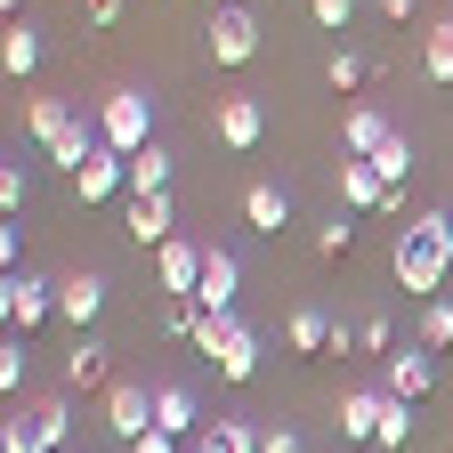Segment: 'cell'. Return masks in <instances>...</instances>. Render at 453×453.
Returning a JSON list of instances; mask_svg holds the SVG:
<instances>
[{"instance_id":"cell-23","label":"cell","mask_w":453,"mask_h":453,"mask_svg":"<svg viewBox=\"0 0 453 453\" xmlns=\"http://www.w3.org/2000/svg\"><path fill=\"white\" fill-rule=\"evenodd\" d=\"M73 130H81V122H73L65 97H33V138H41V146H65Z\"/></svg>"},{"instance_id":"cell-39","label":"cell","mask_w":453,"mask_h":453,"mask_svg":"<svg viewBox=\"0 0 453 453\" xmlns=\"http://www.w3.org/2000/svg\"><path fill=\"white\" fill-rule=\"evenodd\" d=\"M380 17H396V25H405V17H413V0H380Z\"/></svg>"},{"instance_id":"cell-2","label":"cell","mask_w":453,"mask_h":453,"mask_svg":"<svg viewBox=\"0 0 453 453\" xmlns=\"http://www.w3.org/2000/svg\"><path fill=\"white\" fill-rule=\"evenodd\" d=\"M195 349L219 365V380H226V388H243V380L259 372V332H251L235 308H226V316H203V324H195Z\"/></svg>"},{"instance_id":"cell-22","label":"cell","mask_w":453,"mask_h":453,"mask_svg":"<svg viewBox=\"0 0 453 453\" xmlns=\"http://www.w3.org/2000/svg\"><path fill=\"white\" fill-rule=\"evenodd\" d=\"M130 195H170V146H138L130 154Z\"/></svg>"},{"instance_id":"cell-27","label":"cell","mask_w":453,"mask_h":453,"mask_svg":"<svg viewBox=\"0 0 453 453\" xmlns=\"http://www.w3.org/2000/svg\"><path fill=\"white\" fill-rule=\"evenodd\" d=\"M372 73H380V65H365L357 49H332V57H324V81H332V89H365Z\"/></svg>"},{"instance_id":"cell-4","label":"cell","mask_w":453,"mask_h":453,"mask_svg":"<svg viewBox=\"0 0 453 453\" xmlns=\"http://www.w3.org/2000/svg\"><path fill=\"white\" fill-rule=\"evenodd\" d=\"M0 453H65V396H33V405H17L9 429H0Z\"/></svg>"},{"instance_id":"cell-13","label":"cell","mask_w":453,"mask_h":453,"mask_svg":"<svg viewBox=\"0 0 453 453\" xmlns=\"http://www.w3.org/2000/svg\"><path fill=\"white\" fill-rule=\"evenodd\" d=\"M97 308H105V275H97V267H81V275L57 283V316H65L73 332H89V324H97Z\"/></svg>"},{"instance_id":"cell-12","label":"cell","mask_w":453,"mask_h":453,"mask_svg":"<svg viewBox=\"0 0 453 453\" xmlns=\"http://www.w3.org/2000/svg\"><path fill=\"white\" fill-rule=\"evenodd\" d=\"M380 413H388V388H349V396H340V437H349V445H372L380 437Z\"/></svg>"},{"instance_id":"cell-38","label":"cell","mask_w":453,"mask_h":453,"mask_svg":"<svg viewBox=\"0 0 453 453\" xmlns=\"http://www.w3.org/2000/svg\"><path fill=\"white\" fill-rule=\"evenodd\" d=\"M122 17V0H89V25H113Z\"/></svg>"},{"instance_id":"cell-6","label":"cell","mask_w":453,"mask_h":453,"mask_svg":"<svg viewBox=\"0 0 453 453\" xmlns=\"http://www.w3.org/2000/svg\"><path fill=\"white\" fill-rule=\"evenodd\" d=\"M49 316H57V283L9 267V283H0V324H9V332H33V324H49Z\"/></svg>"},{"instance_id":"cell-30","label":"cell","mask_w":453,"mask_h":453,"mask_svg":"<svg viewBox=\"0 0 453 453\" xmlns=\"http://www.w3.org/2000/svg\"><path fill=\"white\" fill-rule=\"evenodd\" d=\"M372 170H380V179H388V187H405V170H413V138H405V130H396V138H388V146L372 154Z\"/></svg>"},{"instance_id":"cell-3","label":"cell","mask_w":453,"mask_h":453,"mask_svg":"<svg viewBox=\"0 0 453 453\" xmlns=\"http://www.w3.org/2000/svg\"><path fill=\"white\" fill-rule=\"evenodd\" d=\"M97 138H105L113 154L154 146V97H146V89H113V97H97Z\"/></svg>"},{"instance_id":"cell-34","label":"cell","mask_w":453,"mask_h":453,"mask_svg":"<svg viewBox=\"0 0 453 453\" xmlns=\"http://www.w3.org/2000/svg\"><path fill=\"white\" fill-rule=\"evenodd\" d=\"M308 17H316L324 33H349V17H357V0H308Z\"/></svg>"},{"instance_id":"cell-37","label":"cell","mask_w":453,"mask_h":453,"mask_svg":"<svg viewBox=\"0 0 453 453\" xmlns=\"http://www.w3.org/2000/svg\"><path fill=\"white\" fill-rule=\"evenodd\" d=\"M259 453H300V437L292 429H259Z\"/></svg>"},{"instance_id":"cell-21","label":"cell","mask_w":453,"mask_h":453,"mask_svg":"<svg viewBox=\"0 0 453 453\" xmlns=\"http://www.w3.org/2000/svg\"><path fill=\"white\" fill-rule=\"evenodd\" d=\"M41 65V33L25 25V17H9V33H0V73H9V81H25Z\"/></svg>"},{"instance_id":"cell-28","label":"cell","mask_w":453,"mask_h":453,"mask_svg":"<svg viewBox=\"0 0 453 453\" xmlns=\"http://www.w3.org/2000/svg\"><path fill=\"white\" fill-rule=\"evenodd\" d=\"M405 437H413V396H388V413H380V453H405Z\"/></svg>"},{"instance_id":"cell-36","label":"cell","mask_w":453,"mask_h":453,"mask_svg":"<svg viewBox=\"0 0 453 453\" xmlns=\"http://www.w3.org/2000/svg\"><path fill=\"white\" fill-rule=\"evenodd\" d=\"M122 453H179V437H170V429H146V437H130Z\"/></svg>"},{"instance_id":"cell-25","label":"cell","mask_w":453,"mask_h":453,"mask_svg":"<svg viewBox=\"0 0 453 453\" xmlns=\"http://www.w3.org/2000/svg\"><path fill=\"white\" fill-rule=\"evenodd\" d=\"M195 453H259V429L251 421H203V445Z\"/></svg>"},{"instance_id":"cell-32","label":"cell","mask_w":453,"mask_h":453,"mask_svg":"<svg viewBox=\"0 0 453 453\" xmlns=\"http://www.w3.org/2000/svg\"><path fill=\"white\" fill-rule=\"evenodd\" d=\"M357 349H365V357H396V324H388V316H365V324H357Z\"/></svg>"},{"instance_id":"cell-15","label":"cell","mask_w":453,"mask_h":453,"mask_svg":"<svg viewBox=\"0 0 453 453\" xmlns=\"http://www.w3.org/2000/svg\"><path fill=\"white\" fill-rule=\"evenodd\" d=\"M73 187H81V203H105L113 187H130V154H113V146L97 138V154L73 170Z\"/></svg>"},{"instance_id":"cell-9","label":"cell","mask_w":453,"mask_h":453,"mask_svg":"<svg viewBox=\"0 0 453 453\" xmlns=\"http://www.w3.org/2000/svg\"><path fill=\"white\" fill-rule=\"evenodd\" d=\"M122 235H130L138 251H162L170 235H179V211H170V195H130V211H122Z\"/></svg>"},{"instance_id":"cell-35","label":"cell","mask_w":453,"mask_h":453,"mask_svg":"<svg viewBox=\"0 0 453 453\" xmlns=\"http://www.w3.org/2000/svg\"><path fill=\"white\" fill-rule=\"evenodd\" d=\"M349 243H357V226H349V219H332L324 235H316V251H324V259H349Z\"/></svg>"},{"instance_id":"cell-20","label":"cell","mask_w":453,"mask_h":453,"mask_svg":"<svg viewBox=\"0 0 453 453\" xmlns=\"http://www.w3.org/2000/svg\"><path fill=\"white\" fill-rule=\"evenodd\" d=\"M65 388H113V372H105V340H73L65 349Z\"/></svg>"},{"instance_id":"cell-26","label":"cell","mask_w":453,"mask_h":453,"mask_svg":"<svg viewBox=\"0 0 453 453\" xmlns=\"http://www.w3.org/2000/svg\"><path fill=\"white\" fill-rule=\"evenodd\" d=\"M421 73H429V81H453V17L429 25V41H421Z\"/></svg>"},{"instance_id":"cell-14","label":"cell","mask_w":453,"mask_h":453,"mask_svg":"<svg viewBox=\"0 0 453 453\" xmlns=\"http://www.w3.org/2000/svg\"><path fill=\"white\" fill-rule=\"evenodd\" d=\"M437 349H421V340H413V349H396V357H380L388 365V396H413V405H421V396L437 388V365H429Z\"/></svg>"},{"instance_id":"cell-5","label":"cell","mask_w":453,"mask_h":453,"mask_svg":"<svg viewBox=\"0 0 453 453\" xmlns=\"http://www.w3.org/2000/svg\"><path fill=\"white\" fill-rule=\"evenodd\" d=\"M203 49H211V65H251L259 57V17L243 0H219L211 25H203Z\"/></svg>"},{"instance_id":"cell-16","label":"cell","mask_w":453,"mask_h":453,"mask_svg":"<svg viewBox=\"0 0 453 453\" xmlns=\"http://www.w3.org/2000/svg\"><path fill=\"white\" fill-rule=\"evenodd\" d=\"M243 226L275 243L283 226H292V195H283V187H267V179H259V187H243Z\"/></svg>"},{"instance_id":"cell-19","label":"cell","mask_w":453,"mask_h":453,"mask_svg":"<svg viewBox=\"0 0 453 453\" xmlns=\"http://www.w3.org/2000/svg\"><path fill=\"white\" fill-rule=\"evenodd\" d=\"M340 195H349V211H380L388 203V179H380L365 154H349V162H340Z\"/></svg>"},{"instance_id":"cell-31","label":"cell","mask_w":453,"mask_h":453,"mask_svg":"<svg viewBox=\"0 0 453 453\" xmlns=\"http://www.w3.org/2000/svg\"><path fill=\"white\" fill-rule=\"evenodd\" d=\"M421 349H453V300H429L421 308Z\"/></svg>"},{"instance_id":"cell-11","label":"cell","mask_w":453,"mask_h":453,"mask_svg":"<svg viewBox=\"0 0 453 453\" xmlns=\"http://www.w3.org/2000/svg\"><path fill=\"white\" fill-rule=\"evenodd\" d=\"M105 429L122 437V445L146 437V429H154V396H146L138 380H113V388H105Z\"/></svg>"},{"instance_id":"cell-17","label":"cell","mask_w":453,"mask_h":453,"mask_svg":"<svg viewBox=\"0 0 453 453\" xmlns=\"http://www.w3.org/2000/svg\"><path fill=\"white\" fill-rule=\"evenodd\" d=\"M154 429H170V437H195V429H203V405H195L187 380H162V388H154Z\"/></svg>"},{"instance_id":"cell-7","label":"cell","mask_w":453,"mask_h":453,"mask_svg":"<svg viewBox=\"0 0 453 453\" xmlns=\"http://www.w3.org/2000/svg\"><path fill=\"white\" fill-rule=\"evenodd\" d=\"M203 251L211 243H187V235H170L154 251V283H162V300H195L203 292Z\"/></svg>"},{"instance_id":"cell-8","label":"cell","mask_w":453,"mask_h":453,"mask_svg":"<svg viewBox=\"0 0 453 453\" xmlns=\"http://www.w3.org/2000/svg\"><path fill=\"white\" fill-rule=\"evenodd\" d=\"M235 292H243V259L226 251V243H211V251H203V292H195V308H203V316H226V308H235Z\"/></svg>"},{"instance_id":"cell-18","label":"cell","mask_w":453,"mask_h":453,"mask_svg":"<svg viewBox=\"0 0 453 453\" xmlns=\"http://www.w3.org/2000/svg\"><path fill=\"white\" fill-rule=\"evenodd\" d=\"M388 138H396V122H388L380 105H357L349 122H340V146H349V154H365V162H372V154H380Z\"/></svg>"},{"instance_id":"cell-10","label":"cell","mask_w":453,"mask_h":453,"mask_svg":"<svg viewBox=\"0 0 453 453\" xmlns=\"http://www.w3.org/2000/svg\"><path fill=\"white\" fill-rule=\"evenodd\" d=\"M211 130H219L226 154H251V146L267 138V105H259V97H219V122H211Z\"/></svg>"},{"instance_id":"cell-24","label":"cell","mask_w":453,"mask_h":453,"mask_svg":"<svg viewBox=\"0 0 453 453\" xmlns=\"http://www.w3.org/2000/svg\"><path fill=\"white\" fill-rule=\"evenodd\" d=\"M332 324H340V316H324V308H300L292 324H283V340H292L300 357H316V349H332Z\"/></svg>"},{"instance_id":"cell-33","label":"cell","mask_w":453,"mask_h":453,"mask_svg":"<svg viewBox=\"0 0 453 453\" xmlns=\"http://www.w3.org/2000/svg\"><path fill=\"white\" fill-rule=\"evenodd\" d=\"M195 324H203L195 300H170V308H162V340H195Z\"/></svg>"},{"instance_id":"cell-1","label":"cell","mask_w":453,"mask_h":453,"mask_svg":"<svg viewBox=\"0 0 453 453\" xmlns=\"http://www.w3.org/2000/svg\"><path fill=\"white\" fill-rule=\"evenodd\" d=\"M388 267H396L405 292L437 300L445 292V267H453V211H413L405 235H396V251H388Z\"/></svg>"},{"instance_id":"cell-29","label":"cell","mask_w":453,"mask_h":453,"mask_svg":"<svg viewBox=\"0 0 453 453\" xmlns=\"http://www.w3.org/2000/svg\"><path fill=\"white\" fill-rule=\"evenodd\" d=\"M25 380H33V349H25V332H9V349H0V388L17 396Z\"/></svg>"}]
</instances>
